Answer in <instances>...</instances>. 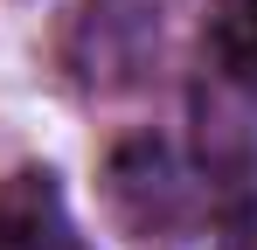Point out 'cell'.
Instances as JSON below:
<instances>
[{"mask_svg":"<svg viewBox=\"0 0 257 250\" xmlns=\"http://www.w3.org/2000/svg\"><path fill=\"white\" fill-rule=\"evenodd\" d=\"M0 250H77V222L49 167H21L0 181Z\"/></svg>","mask_w":257,"mask_h":250,"instance_id":"cell-1","label":"cell"},{"mask_svg":"<svg viewBox=\"0 0 257 250\" xmlns=\"http://www.w3.org/2000/svg\"><path fill=\"white\" fill-rule=\"evenodd\" d=\"M215 56L236 83L257 90V0H236L222 21H215Z\"/></svg>","mask_w":257,"mask_h":250,"instance_id":"cell-2","label":"cell"},{"mask_svg":"<svg viewBox=\"0 0 257 250\" xmlns=\"http://www.w3.org/2000/svg\"><path fill=\"white\" fill-rule=\"evenodd\" d=\"M215 250H257V202L243 208V215H229V222H222Z\"/></svg>","mask_w":257,"mask_h":250,"instance_id":"cell-3","label":"cell"}]
</instances>
